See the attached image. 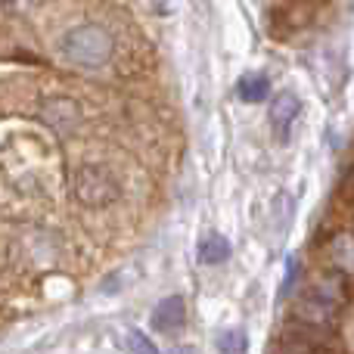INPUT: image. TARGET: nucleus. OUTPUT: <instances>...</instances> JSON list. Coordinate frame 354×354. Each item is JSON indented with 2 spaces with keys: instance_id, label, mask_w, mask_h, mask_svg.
<instances>
[{
  "instance_id": "obj_1",
  "label": "nucleus",
  "mask_w": 354,
  "mask_h": 354,
  "mask_svg": "<svg viewBox=\"0 0 354 354\" xmlns=\"http://www.w3.org/2000/svg\"><path fill=\"white\" fill-rule=\"evenodd\" d=\"M59 50L78 68H103L112 59L115 44H112L109 31L100 28V25H78V28L66 31Z\"/></svg>"
},
{
  "instance_id": "obj_2",
  "label": "nucleus",
  "mask_w": 354,
  "mask_h": 354,
  "mask_svg": "<svg viewBox=\"0 0 354 354\" xmlns=\"http://www.w3.org/2000/svg\"><path fill=\"white\" fill-rule=\"evenodd\" d=\"M72 196L84 208H106L122 196V187L106 168L100 165H84L72 177Z\"/></svg>"
},
{
  "instance_id": "obj_3",
  "label": "nucleus",
  "mask_w": 354,
  "mask_h": 354,
  "mask_svg": "<svg viewBox=\"0 0 354 354\" xmlns=\"http://www.w3.org/2000/svg\"><path fill=\"white\" fill-rule=\"evenodd\" d=\"M339 308V295H336V286H314L311 292L301 299L299 305V314L311 324H326V320L336 314Z\"/></svg>"
},
{
  "instance_id": "obj_4",
  "label": "nucleus",
  "mask_w": 354,
  "mask_h": 354,
  "mask_svg": "<svg viewBox=\"0 0 354 354\" xmlns=\"http://www.w3.org/2000/svg\"><path fill=\"white\" fill-rule=\"evenodd\" d=\"M44 122L56 128L59 134H72L81 124V106L72 97H50L44 103Z\"/></svg>"
},
{
  "instance_id": "obj_5",
  "label": "nucleus",
  "mask_w": 354,
  "mask_h": 354,
  "mask_svg": "<svg viewBox=\"0 0 354 354\" xmlns=\"http://www.w3.org/2000/svg\"><path fill=\"white\" fill-rule=\"evenodd\" d=\"M295 118H299V100H295V93H277L274 106H270V131H274L277 143H286L292 137Z\"/></svg>"
},
{
  "instance_id": "obj_6",
  "label": "nucleus",
  "mask_w": 354,
  "mask_h": 354,
  "mask_svg": "<svg viewBox=\"0 0 354 354\" xmlns=\"http://www.w3.org/2000/svg\"><path fill=\"white\" fill-rule=\"evenodd\" d=\"M183 320H187V301H183L180 295H168L153 311V330L165 333V336H174V333L183 330Z\"/></svg>"
},
{
  "instance_id": "obj_7",
  "label": "nucleus",
  "mask_w": 354,
  "mask_h": 354,
  "mask_svg": "<svg viewBox=\"0 0 354 354\" xmlns=\"http://www.w3.org/2000/svg\"><path fill=\"white\" fill-rule=\"evenodd\" d=\"M236 93L243 103H261L270 93V78L264 72H245L243 78L236 81Z\"/></svg>"
},
{
  "instance_id": "obj_8",
  "label": "nucleus",
  "mask_w": 354,
  "mask_h": 354,
  "mask_svg": "<svg viewBox=\"0 0 354 354\" xmlns=\"http://www.w3.org/2000/svg\"><path fill=\"white\" fill-rule=\"evenodd\" d=\"M230 258V243L221 233H208L199 243V261L202 264H224Z\"/></svg>"
},
{
  "instance_id": "obj_9",
  "label": "nucleus",
  "mask_w": 354,
  "mask_h": 354,
  "mask_svg": "<svg viewBox=\"0 0 354 354\" xmlns=\"http://www.w3.org/2000/svg\"><path fill=\"white\" fill-rule=\"evenodd\" d=\"M218 351L221 354H245L249 351V336H245L243 330H224L218 333Z\"/></svg>"
},
{
  "instance_id": "obj_10",
  "label": "nucleus",
  "mask_w": 354,
  "mask_h": 354,
  "mask_svg": "<svg viewBox=\"0 0 354 354\" xmlns=\"http://www.w3.org/2000/svg\"><path fill=\"white\" fill-rule=\"evenodd\" d=\"M299 277H301V261H299V255H289V258H286V277H283V283H280V299H286V295L292 292L295 283H299Z\"/></svg>"
},
{
  "instance_id": "obj_11",
  "label": "nucleus",
  "mask_w": 354,
  "mask_h": 354,
  "mask_svg": "<svg viewBox=\"0 0 354 354\" xmlns=\"http://www.w3.org/2000/svg\"><path fill=\"white\" fill-rule=\"evenodd\" d=\"M128 348L134 354H162L153 342H149L147 333H140V330H128Z\"/></svg>"
},
{
  "instance_id": "obj_12",
  "label": "nucleus",
  "mask_w": 354,
  "mask_h": 354,
  "mask_svg": "<svg viewBox=\"0 0 354 354\" xmlns=\"http://www.w3.org/2000/svg\"><path fill=\"white\" fill-rule=\"evenodd\" d=\"M336 261H339V268H345V270H354V239H336Z\"/></svg>"
},
{
  "instance_id": "obj_13",
  "label": "nucleus",
  "mask_w": 354,
  "mask_h": 354,
  "mask_svg": "<svg viewBox=\"0 0 354 354\" xmlns=\"http://www.w3.org/2000/svg\"><path fill=\"white\" fill-rule=\"evenodd\" d=\"M174 354H189V351H174Z\"/></svg>"
}]
</instances>
